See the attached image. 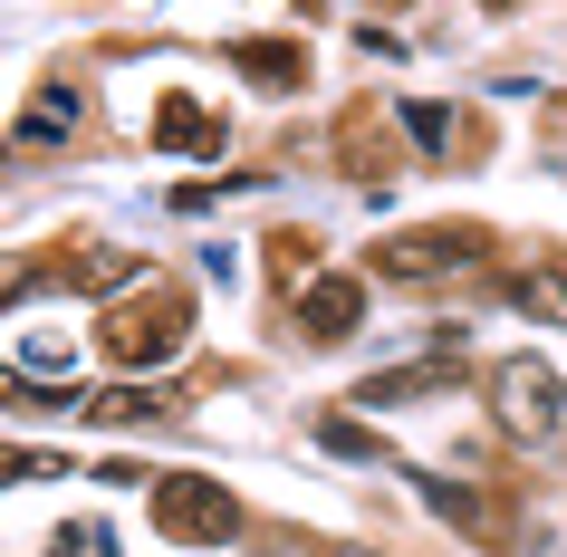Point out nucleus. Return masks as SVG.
Instances as JSON below:
<instances>
[{
    "label": "nucleus",
    "instance_id": "f257e3e1",
    "mask_svg": "<svg viewBox=\"0 0 567 557\" xmlns=\"http://www.w3.org/2000/svg\"><path fill=\"white\" fill-rule=\"evenodd\" d=\"M183 337H193V298L164 289V279H145V289H125L116 308H106V327H96V347H106V365H125V375H145V365H174Z\"/></svg>",
    "mask_w": 567,
    "mask_h": 557
},
{
    "label": "nucleus",
    "instance_id": "f03ea898",
    "mask_svg": "<svg viewBox=\"0 0 567 557\" xmlns=\"http://www.w3.org/2000/svg\"><path fill=\"white\" fill-rule=\"evenodd\" d=\"M154 528L183 538V548H221L240 528V509H231L221 481H203V471H164V481H154Z\"/></svg>",
    "mask_w": 567,
    "mask_h": 557
},
{
    "label": "nucleus",
    "instance_id": "7ed1b4c3",
    "mask_svg": "<svg viewBox=\"0 0 567 557\" xmlns=\"http://www.w3.org/2000/svg\"><path fill=\"white\" fill-rule=\"evenodd\" d=\"M491 231L481 221H423V231H394L375 250V279H443V269H481Z\"/></svg>",
    "mask_w": 567,
    "mask_h": 557
},
{
    "label": "nucleus",
    "instance_id": "20e7f679",
    "mask_svg": "<svg viewBox=\"0 0 567 557\" xmlns=\"http://www.w3.org/2000/svg\"><path fill=\"white\" fill-rule=\"evenodd\" d=\"M491 404H501L509 433H558V375L529 365V355H509L501 375H491Z\"/></svg>",
    "mask_w": 567,
    "mask_h": 557
},
{
    "label": "nucleus",
    "instance_id": "39448f33",
    "mask_svg": "<svg viewBox=\"0 0 567 557\" xmlns=\"http://www.w3.org/2000/svg\"><path fill=\"white\" fill-rule=\"evenodd\" d=\"M357 318H365V279H308L299 289V327L318 337V347L357 337Z\"/></svg>",
    "mask_w": 567,
    "mask_h": 557
},
{
    "label": "nucleus",
    "instance_id": "423d86ee",
    "mask_svg": "<svg viewBox=\"0 0 567 557\" xmlns=\"http://www.w3.org/2000/svg\"><path fill=\"white\" fill-rule=\"evenodd\" d=\"M337 154H347V174H357V183H385L394 164H404L375 106H347V116H337Z\"/></svg>",
    "mask_w": 567,
    "mask_h": 557
},
{
    "label": "nucleus",
    "instance_id": "0eeeda50",
    "mask_svg": "<svg viewBox=\"0 0 567 557\" xmlns=\"http://www.w3.org/2000/svg\"><path fill=\"white\" fill-rule=\"evenodd\" d=\"M145 135L164 154H221V116H212L203 96H164V106L145 116Z\"/></svg>",
    "mask_w": 567,
    "mask_h": 557
},
{
    "label": "nucleus",
    "instance_id": "6e6552de",
    "mask_svg": "<svg viewBox=\"0 0 567 557\" xmlns=\"http://www.w3.org/2000/svg\"><path fill=\"white\" fill-rule=\"evenodd\" d=\"M452 375H462V355H423V365H394V375H365L357 404H423V394H452Z\"/></svg>",
    "mask_w": 567,
    "mask_h": 557
},
{
    "label": "nucleus",
    "instance_id": "1a4fd4ad",
    "mask_svg": "<svg viewBox=\"0 0 567 557\" xmlns=\"http://www.w3.org/2000/svg\"><path fill=\"white\" fill-rule=\"evenodd\" d=\"M231 68L250 78V87H279V96H289L308 78V49H299V39H231Z\"/></svg>",
    "mask_w": 567,
    "mask_h": 557
},
{
    "label": "nucleus",
    "instance_id": "9d476101",
    "mask_svg": "<svg viewBox=\"0 0 567 557\" xmlns=\"http://www.w3.org/2000/svg\"><path fill=\"white\" fill-rule=\"evenodd\" d=\"M509 298L529 308L538 327H567V250H548V260H529L519 279H509Z\"/></svg>",
    "mask_w": 567,
    "mask_h": 557
},
{
    "label": "nucleus",
    "instance_id": "9b49d317",
    "mask_svg": "<svg viewBox=\"0 0 567 557\" xmlns=\"http://www.w3.org/2000/svg\"><path fill=\"white\" fill-rule=\"evenodd\" d=\"M269 269H279L289 289H299V279H318V240H308V231H279V240H269Z\"/></svg>",
    "mask_w": 567,
    "mask_h": 557
},
{
    "label": "nucleus",
    "instance_id": "f8f14e48",
    "mask_svg": "<svg viewBox=\"0 0 567 557\" xmlns=\"http://www.w3.org/2000/svg\"><path fill=\"white\" fill-rule=\"evenodd\" d=\"M318 442H328V452H347V462H385V442L365 433V423H337V413L318 423Z\"/></svg>",
    "mask_w": 567,
    "mask_h": 557
},
{
    "label": "nucleus",
    "instance_id": "ddd939ff",
    "mask_svg": "<svg viewBox=\"0 0 567 557\" xmlns=\"http://www.w3.org/2000/svg\"><path fill=\"white\" fill-rule=\"evenodd\" d=\"M96 423H145V413H154V394H135V384H106V394H96Z\"/></svg>",
    "mask_w": 567,
    "mask_h": 557
},
{
    "label": "nucleus",
    "instance_id": "4468645a",
    "mask_svg": "<svg viewBox=\"0 0 567 557\" xmlns=\"http://www.w3.org/2000/svg\"><path fill=\"white\" fill-rule=\"evenodd\" d=\"M404 125H414V145H433V154H452V145H462V125H452L443 106H404Z\"/></svg>",
    "mask_w": 567,
    "mask_h": 557
},
{
    "label": "nucleus",
    "instance_id": "2eb2a0df",
    "mask_svg": "<svg viewBox=\"0 0 567 557\" xmlns=\"http://www.w3.org/2000/svg\"><path fill=\"white\" fill-rule=\"evenodd\" d=\"M59 557H106V528H59Z\"/></svg>",
    "mask_w": 567,
    "mask_h": 557
},
{
    "label": "nucleus",
    "instance_id": "dca6fc26",
    "mask_svg": "<svg viewBox=\"0 0 567 557\" xmlns=\"http://www.w3.org/2000/svg\"><path fill=\"white\" fill-rule=\"evenodd\" d=\"M481 10H509V0H481Z\"/></svg>",
    "mask_w": 567,
    "mask_h": 557
}]
</instances>
